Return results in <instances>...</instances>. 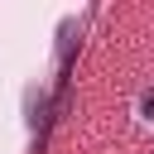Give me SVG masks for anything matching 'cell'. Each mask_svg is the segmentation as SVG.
<instances>
[{
    "mask_svg": "<svg viewBox=\"0 0 154 154\" xmlns=\"http://www.w3.org/2000/svg\"><path fill=\"white\" fill-rule=\"evenodd\" d=\"M135 116H140V120H149V125H154V82H149V87H140V91H135Z\"/></svg>",
    "mask_w": 154,
    "mask_h": 154,
    "instance_id": "obj_1",
    "label": "cell"
}]
</instances>
